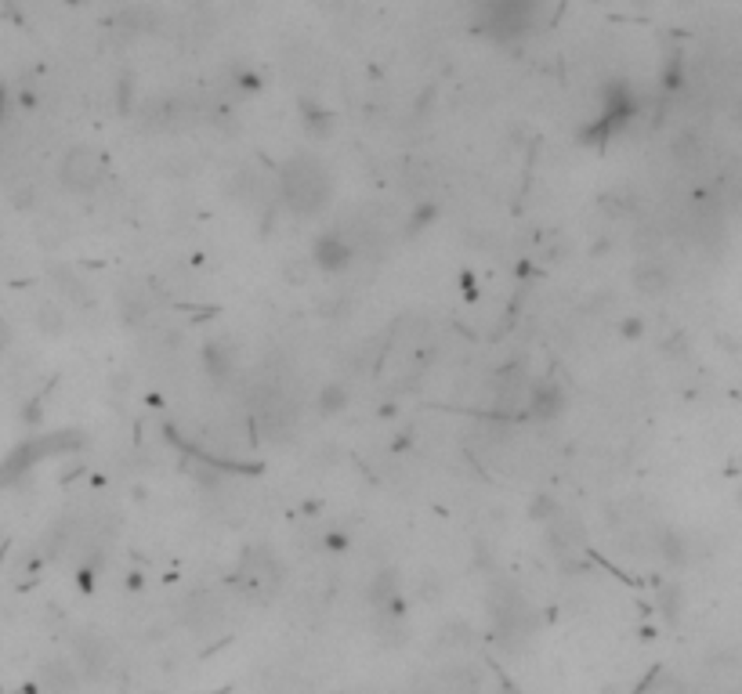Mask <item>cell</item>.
<instances>
[{
	"label": "cell",
	"mask_w": 742,
	"mask_h": 694,
	"mask_svg": "<svg viewBox=\"0 0 742 694\" xmlns=\"http://www.w3.org/2000/svg\"><path fill=\"white\" fill-rule=\"evenodd\" d=\"M279 195L287 202V211H294L297 218H319L329 199H333V178L329 167L319 156H290L279 167Z\"/></svg>",
	"instance_id": "cell-1"
},
{
	"label": "cell",
	"mask_w": 742,
	"mask_h": 694,
	"mask_svg": "<svg viewBox=\"0 0 742 694\" xmlns=\"http://www.w3.org/2000/svg\"><path fill=\"white\" fill-rule=\"evenodd\" d=\"M486 604H489L493 626H496V633H500L504 644L525 640V637L536 630V611L529 607V600L521 597L518 586H511V582H493L489 593H486Z\"/></svg>",
	"instance_id": "cell-2"
},
{
	"label": "cell",
	"mask_w": 742,
	"mask_h": 694,
	"mask_svg": "<svg viewBox=\"0 0 742 694\" xmlns=\"http://www.w3.org/2000/svg\"><path fill=\"white\" fill-rule=\"evenodd\" d=\"M58 181H62L65 192H73V195H91L105 181V156L95 145L65 149V156L58 163Z\"/></svg>",
	"instance_id": "cell-3"
},
{
	"label": "cell",
	"mask_w": 742,
	"mask_h": 694,
	"mask_svg": "<svg viewBox=\"0 0 742 694\" xmlns=\"http://www.w3.org/2000/svg\"><path fill=\"white\" fill-rule=\"evenodd\" d=\"M279 579H283V565L276 561V553L268 546H246L239 561V586L254 600H268L279 590Z\"/></svg>",
	"instance_id": "cell-4"
},
{
	"label": "cell",
	"mask_w": 742,
	"mask_h": 694,
	"mask_svg": "<svg viewBox=\"0 0 742 694\" xmlns=\"http://www.w3.org/2000/svg\"><path fill=\"white\" fill-rule=\"evenodd\" d=\"M536 8L525 4V0H500V4H486L482 8V33L496 37V40H511L529 33Z\"/></svg>",
	"instance_id": "cell-5"
},
{
	"label": "cell",
	"mask_w": 742,
	"mask_h": 694,
	"mask_svg": "<svg viewBox=\"0 0 742 694\" xmlns=\"http://www.w3.org/2000/svg\"><path fill=\"white\" fill-rule=\"evenodd\" d=\"M73 669L80 673V676H88V680H102L109 669H113V648H109V640L105 637H98V633H77L73 637Z\"/></svg>",
	"instance_id": "cell-6"
},
{
	"label": "cell",
	"mask_w": 742,
	"mask_h": 694,
	"mask_svg": "<svg viewBox=\"0 0 742 694\" xmlns=\"http://www.w3.org/2000/svg\"><path fill=\"white\" fill-rule=\"evenodd\" d=\"M181 618H185V626H188L192 633L207 637V633H214V630L221 626L225 607H221V600H218L211 590H196V593H188V597H185V604H181Z\"/></svg>",
	"instance_id": "cell-7"
},
{
	"label": "cell",
	"mask_w": 742,
	"mask_h": 694,
	"mask_svg": "<svg viewBox=\"0 0 742 694\" xmlns=\"http://www.w3.org/2000/svg\"><path fill=\"white\" fill-rule=\"evenodd\" d=\"M525 405H529V416H536V420H558V416L565 412V405H569V398H565V387L554 376H539L536 384H529Z\"/></svg>",
	"instance_id": "cell-8"
},
{
	"label": "cell",
	"mask_w": 742,
	"mask_h": 694,
	"mask_svg": "<svg viewBox=\"0 0 742 694\" xmlns=\"http://www.w3.org/2000/svg\"><path fill=\"white\" fill-rule=\"evenodd\" d=\"M312 260H315V268H322V271H345L352 260H355V246H352V239L345 235V232H322V235H315V243H312Z\"/></svg>",
	"instance_id": "cell-9"
},
{
	"label": "cell",
	"mask_w": 742,
	"mask_h": 694,
	"mask_svg": "<svg viewBox=\"0 0 742 694\" xmlns=\"http://www.w3.org/2000/svg\"><path fill=\"white\" fill-rule=\"evenodd\" d=\"M673 283L670 268L659 260V257H648V260H638L634 271H630V286L641 293V297H663Z\"/></svg>",
	"instance_id": "cell-10"
},
{
	"label": "cell",
	"mask_w": 742,
	"mask_h": 694,
	"mask_svg": "<svg viewBox=\"0 0 742 694\" xmlns=\"http://www.w3.org/2000/svg\"><path fill=\"white\" fill-rule=\"evenodd\" d=\"M40 683H44L47 694H77L80 673L70 662H62V658H44L40 662Z\"/></svg>",
	"instance_id": "cell-11"
},
{
	"label": "cell",
	"mask_w": 742,
	"mask_h": 694,
	"mask_svg": "<svg viewBox=\"0 0 742 694\" xmlns=\"http://www.w3.org/2000/svg\"><path fill=\"white\" fill-rule=\"evenodd\" d=\"M525 391H529L525 369L521 366L504 369L496 380V412H514L518 405H525Z\"/></svg>",
	"instance_id": "cell-12"
},
{
	"label": "cell",
	"mask_w": 742,
	"mask_h": 694,
	"mask_svg": "<svg viewBox=\"0 0 742 694\" xmlns=\"http://www.w3.org/2000/svg\"><path fill=\"white\" fill-rule=\"evenodd\" d=\"M670 153H673V163L685 167V170H696L703 160H706V142H703V134L699 130H678L673 134V142H670Z\"/></svg>",
	"instance_id": "cell-13"
},
{
	"label": "cell",
	"mask_w": 742,
	"mask_h": 694,
	"mask_svg": "<svg viewBox=\"0 0 742 694\" xmlns=\"http://www.w3.org/2000/svg\"><path fill=\"white\" fill-rule=\"evenodd\" d=\"M366 604L373 611H388L395 607V597H398V568H380L370 582H366Z\"/></svg>",
	"instance_id": "cell-14"
},
{
	"label": "cell",
	"mask_w": 742,
	"mask_h": 694,
	"mask_svg": "<svg viewBox=\"0 0 742 694\" xmlns=\"http://www.w3.org/2000/svg\"><path fill=\"white\" fill-rule=\"evenodd\" d=\"M51 283L62 290V297L65 301H73V304H80V308H91V290H88V283L80 279V275L73 271V268H65V264H54L51 268Z\"/></svg>",
	"instance_id": "cell-15"
},
{
	"label": "cell",
	"mask_w": 742,
	"mask_h": 694,
	"mask_svg": "<svg viewBox=\"0 0 742 694\" xmlns=\"http://www.w3.org/2000/svg\"><path fill=\"white\" fill-rule=\"evenodd\" d=\"M120 315H123V322H142L149 311H153V297L142 290V286H134V283H127L123 290H120Z\"/></svg>",
	"instance_id": "cell-16"
},
{
	"label": "cell",
	"mask_w": 742,
	"mask_h": 694,
	"mask_svg": "<svg viewBox=\"0 0 742 694\" xmlns=\"http://www.w3.org/2000/svg\"><path fill=\"white\" fill-rule=\"evenodd\" d=\"M204 366L214 380H229L232 369H236V355H232V347L225 340H207L204 347Z\"/></svg>",
	"instance_id": "cell-17"
},
{
	"label": "cell",
	"mask_w": 742,
	"mask_h": 694,
	"mask_svg": "<svg viewBox=\"0 0 742 694\" xmlns=\"http://www.w3.org/2000/svg\"><path fill=\"white\" fill-rule=\"evenodd\" d=\"M655 549H659V558L670 561V565H685L688 561V539L681 532H673V528H663L655 535Z\"/></svg>",
	"instance_id": "cell-18"
},
{
	"label": "cell",
	"mask_w": 742,
	"mask_h": 694,
	"mask_svg": "<svg viewBox=\"0 0 742 694\" xmlns=\"http://www.w3.org/2000/svg\"><path fill=\"white\" fill-rule=\"evenodd\" d=\"M373 630H377V637H380V644H406V626H402V615L395 611V607H388V611H377V618H373Z\"/></svg>",
	"instance_id": "cell-19"
},
{
	"label": "cell",
	"mask_w": 742,
	"mask_h": 694,
	"mask_svg": "<svg viewBox=\"0 0 742 694\" xmlns=\"http://www.w3.org/2000/svg\"><path fill=\"white\" fill-rule=\"evenodd\" d=\"M446 690L449 694H479L482 690V673L475 665H453L446 673Z\"/></svg>",
	"instance_id": "cell-20"
},
{
	"label": "cell",
	"mask_w": 742,
	"mask_h": 694,
	"mask_svg": "<svg viewBox=\"0 0 742 694\" xmlns=\"http://www.w3.org/2000/svg\"><path fill=\"white\" fill-rule=\"evenodd\" d=\"M655 607L663 611V618H666V622H678V618H681V607H685V590H681L678 582L659 586V593H655Z\"/></svg>",
	"instance_id": "cell-21"
},
{
	"label": "cell",
	"mask_w": 742,
	"mask_h": 694,
	"mask_svg": "<svg viewBox=\"0 0 742 694\" xmlns=\"http://www.w3.org/2000/svg\"><path fill=\"white\" fill-rule=\"evenodd\" d=\"M638 694H688V683H685L678 673L659 669V673L648 676V683H645Z\"/></svg>",
	"instance_id": "cell-22"
},
{
	"label": "cell",
	"mask_w": 742,
	"mask_h": 694,
	"mask_svg": "<svg viewBox=\"0 0 742 694\" xmlns=\"http://www.w3.org/2000/svg\"><path fill=\"white\" fill-rule=\"evenodd\" d=\"M315 405H319V412H322V416H337V412H345V405H348V387H345V384H326V387L319 391Z\"/></svg>",
	"instance_id": "cell-23"
},
{
	"label": "cell",
	"mask_w": 742,
	"mask_h": 694,
	"mask_svg": "<svg viewBox=\"0 0 742 694\" xmlns=\"http://www.w3.org/2000/svg\"><path fill=\"white\" fill-rule=\"evenodd\" d=\"M65 315H62V308L58 304H40L37 308V329L40 333H47V336H62L65 333Z\"/></svg>",
	"instance_id": "cell-24"
},
{
	"label": "cell",
	"mask_w": 742,
	"mask_h": 694,
	"mask_svg": "<svg viewBox=\"0 0 742 694\" xmlns=\"http://www.w3.org/2000/svg\"><path fill=\"white\" fill-rule=\"evenodd\" d=\"M301 123H304V130L312 137H326L333 130V116L326 109H319V105H304V120Z\"/></svg>",
	"instance_id": "cell-25"
},
{
	"label": "cell",
	"mask_w": 742,
	"mask_h": 694,
	"mask_svg": "<svg viewBox=\"0 0 742 694\" xmlns=\"http://www.w3.org/2000/svg\"><path fill=\"white\" fill-rule=\"evenodd\" d=\"M641 329H645V322H641V318H638V315H630V318H627V322H623V326H620V333H623V336H638V333H641Z\"/></svg>",
	"instance_id": "cell-26"
},
{
	"label": "cell",
	"mask_w": 742,
	"mask_h": 694,
	"mask_svg": "<svg viewBox=\"0 0 742 694\" xmlns=\"http://www.w3.org/2000/svg\"><path fill=\"white\" fill-rule=\"evenodd\" d=\"M8 343H12V326H8L4 318H0V351H4Z\"/></svg>",
	"instance_id": "cell-27"
},
{
	"label": "cell",
	"mask_w": 742,
	"mask_h": 694,
	"mask_svg": "<svg viewBox=\"0 0 742 694\" xmlns=\"http://www.w3.org/2000/svg\"><path fill=\"white\" fill-rule=\"evenodd\" d=\"M504 694H518V690H514V687H504Z\"/></svg>",
	"instance_id": "cell-28"
}]
</instances>
